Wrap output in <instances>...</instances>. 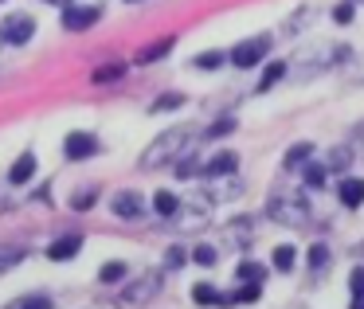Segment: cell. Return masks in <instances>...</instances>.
<instances>
[{
  "instance_id": "obj_11",
  "label": "cell",
  "mask_w": 364,
  "mask_h": 309,
  "mask_svg": "<svg viewBox=\"0 0 364 309\" xmlns=\"http://www.w3.org/2000/svg\"><path fill=\"white\" fill-rule=\"evenodd\" d=\"M32 176H36V157H32V153H24V157H20L16 165H12L9 180H12V184H28Z\"/></svg>"
},
{
  "instance_id": "obj_24",
  "label": "cell",
  "mask_w": 364,
  "mask_h": 309,
  "mask_svg": "<svg viewBox=\"0 0 364 309\" xmlns=\"http://www.w3.org/2000/svg\"><path fill=\"white\" fill-rule=\"evenodd\" d=\"M176 106H184V94H165V98H161V102H153V114L176 110Z\"/></svg>"
},
{
  "instance_id": "obj_19",
  "label": "cell",
  "mask_w": 364,
  "mask_h": 309,
  "mask_svg": "<svg viewBox=\"0 0 364 309\" xmlns=\"http://www.w3.org/2000/svg\"><path fill=\"white\" fill-rule=\"evenodd\" d=\"M294 254H298L294 246H278V251H274V270H282V274H286V270H294Z\"/></svg>"
},
{
  "instance_id": "obj_35",
  "label": "cell",
  "mask_w": 364,
  "mask_h": 309,
  "mask_svg": "<svg viewBox=\"0 0 364 309\" xmlns=\"http://www.w3.org/2000/svg\"><path fill=\"white\" fill-rule=\"evenodd\" d=\"M168 266H181V262H184V251H181V246H168Z\"/></svg>"
},
{
  "instance_id": "obj_31",
  "label": "cell",
  "mask_w": 364,
  "mask_h": 309,
  "mask_svg": "<svg viewBox=\"0 0 364 309\" xmlns=\"http://www.w3.org/2000/svg\"><path fill=\"white\" fill-rule=\"evenodd\" d=\"M231 129H235V121H231V118H223V121H215V126L208 129V134H212V137H228Z\"/></svg>"
},
{
  "instance_id": "obj_27",
  "label": "cell",
  "mask_w": 364,
  "mask_h": 309,
  "mask_svg": "<svg viewBox=\"0 0 364 309\" xmlns=\"http://www.w3.org/2000/svg\"><path fill=\"white\" fill-rule=\"evenodd\" d=\"M259 293H262V282H247L243 290L235 293V301H259Z\"/></svg>"
},
{
  "instance_id": "obj_2",
  "label": "cell",
  "mask_w": 364,
  "mask_h": 309,
  "mask_svg": "<svg viewBox=\"0 0 364 309\" xmlns=\"http://www.w3.org/2000/svg\"><path fill=\"white\" fill-rule=\"evenodd\" d=\"M267 212H270V219H278V223H286V227H301V223L309 219V204L301 196H270V204H267Z\"/></svg>"
},
{
  "instance_id": "obj_25",
  "label": "cell",
  "mask_w": 364,
  "mask_h": 309,
  "mask_svg": "<svg viewBox=\"0 0 364 309\" xmlns=\"http://www.w3.org/2000/svg\"><path fill=\"white\" fill-rule=\"evenodd\" d=\"M309 266H314V270L329 266V246H321V243H317L314 251H309Z\"/></svg>"
},
{
  "instance_id": "obj_5",
  "label": "cell",
  "mask_w": 364,
  "mask_h": 309,
  "mask_svg": "<svg viewBox=\"0 0 364 309\" xmlns=\"http://www.w3.org/2000/svg\"><path fill=\"white\" fill-rule=\"evenodd\" d=\"M98 149H102V145H98L95 134H71V137L63 141V153H67L71 161H87V157H95Z\"/></svg>"
},
{
  "instance_id": "obj_9",
  "label": "cell",
  "mask_w": 364,
  "mask_h": 309,
  "mask_svg": "<svg viewBox=\"0 0 364 309\" xmlns=\"http://www.w3.org/2000/svg\"><path fill=\"white\" fill-rule=\"evenodd\" d=\"M337 196H341V204L345 207H360L364 204V180H341V188H337Z\"/></svg>"
},
{
  "instance_id": "obj_34",
  "label": "cell",
  "mask_w": 364,
  "mask_h": 309,
  "mask_svg": "<svg viewBox=\"0 0 364 309\" xmlns=\"http://www.w3.org/2000/svg\"><path fill=\"white\" fill-rule=\"evenodd\" d=\"M196 157H184V165H176V176H192V173H196Z\"/></svg>"
},
{
  "instance_id": "obj_20",
  "label": "cell",
  "mask_w": 364,
  "mask_h": 309,
  "mask_svg": "<svg viewBox=\"0 0 364 309\" xmlns=\"http://www.w3.org/2000/svg\"><path fill=\"white\" fill-rule=\"evenodd\" d=\"M12 309H51V298L48 293H32V298H20Z\"/></svg>"
},
{
  "instance_id": "obj_12",
  "label": "cell",
  "mask_w": 364,
  "mask_h": 309,
  "mask_svg": "<svg viewBox=\"0 0 364 309\" xmlns=\"http://www.w3.org/2000/svg\"><path fill=\"white\" fill-rule=\"evenodd\" d=\"M306 157H314V145H309V141H298V145H290V149H286V161H282V165H286V168H301V165H306Z\"/></svg>"
},
{
  "instance_id": "obj_4",
  "label": "cell",
  "mask_w": 364,
  "mask_h": 309,
  "mask_svg": "<svg viewBox=\"0 0 364 309\" xmlns=\"http://www.w3.org/2000/svg\"><path fill=\"white\" fill-rule=\"evenodd\" d=\"M36 36V20L32 16H9L0 24V40L4 43H28Z\"/></svg>"
},
{
  "instance_id": "obj_17",
  "label": "cell",
  "mask_w": 364,
  "mask_h": 309,
  "mask_svg": "<svg viewBox=\"0 0 364 309\" xmlns=\"http://www.w3.org/2000/svg\"><path fill=\"white\" fill-rule=\"evenodd\" d=\"M220 63H223V51H204V55L192 59V67H200V71H215Z\"/></svg>"
},
{
  "instance_id": "obj_30",
  "label": "cell",
  "mask_w": 364,
  "mask_h": 309,
  "mask_svg": "<svg viewBox=\"0 0 364 309\" xmlns=\"http://www.w3.org/2000/svg\"><path fill=\"white\" fill-rule=\"evenodd\" d=\"M306 184H309V188L325 184V168H321V165H309V168H306Z\"/></svg>"
},
{
  "instance_id": "obj_1",
  "label": "cell",
  "mask_w": 364,
  "mask_h": 309,
  "mask_svg": "<svg viewBox=\"0 0 364 309\" xmlns=\"http://www.w3.org/2000/svg\"><path fill=\"white\" fill-rule=\"evenodd\" d=\"M184 141H188V129H168V134H161L157 141L141 153V168H161L165 161H176V153L184 149Z\"/></svg>"
},
{
  "instance_id": "obj_13",
  "label": "cell",
  "mask_w": 364,
  "mask_h": 309,
  "mask_svg": "<svg viewBox=\"0 0 364 309\" xmlns=\"http://www.w3.org/2000/svg\"><path fill=\"white\" fill-rule=\"evenodd\" d=\"M157 282H161L157 274H145V278H141V290H126V301H145V298H153V293H157Z\"/></svg>"
},
{
  "instance_id": "obj_28",
  "label": "cell",
  "mask_w": 364,
  "mask_h": 309,
  "mask_svg": "<svg viewBox=\"0 0 364 309\" xmlns=\"http://www.w3.org/2000/svg\"><path fill=\"white\" fill-rule=\"evenodd\" d=\"M192 259H196L200 266H215V259H220V254H215L212 246H196V251H192Z\"/></svg>"
},
{
  "instance_id": "obj_23",
  "label": "cell",
  "mask_w": 364,
  "mask_h": 309,
  "mask_svg": "<svg viewBox=\"0 0 364 309\" xmlns=\"http://www.w3.org/2000/svg\"><path fill=\"white\" fill-rule=\"evenodd\" d=\"M192 298H196L200 305H212V301H223V298H220V293H215V290H212V286H208V282H200L196 290H192Z\"/></svg>"
},
{
  "instance_id": "obj_10",
  "label": "cell",
  "mask_w": 364,
  "mask_h": 309,
  "mask_svg": "<svg viewBox=\"0 0 364 309\" xmlns=\"http://www.w3.org/2000/svg\"><path fill=\"white\" fill-rule=\"evenodd\" d=\"M235 165H239L235 153H215V157L204 165V173L208 176H223V173H235Z\"/></svg>"
},
{
  "instance_id": "obj_6",
  "label": "cell",
  "mask_w": 364,
  "mask_h": 309,
  "mask_svg": "<svg viewBox=\"0 0 364 309\" xmlns=\"http://www.w3.org/2000/svg\"><path fill=\"white\" fill-rule=\"evenodd\" d=\"M98 16H102V9H71V4H67L63 9V28L67 32H82V28L98 24Z\"/></svg>"
},
{
  "instance_id": "obj_18",
  "label": "cell",
  "mask_w": 364,
  "mask_h": 309,
  "mask_svg": "<svg viewBox=\"0 0 364 309\" xmlns=\"http://www.w3.org/2000/svg\"><path fill=\"white\" fill-rule=\"evenodd\" d=\"M98 278H102V282H122V278H126V262H106V266L98 270Z\"/></svg>"
},
{
  "instance_id": "obj_38",
  "label": "cell",
  "mask_w": 364,
  "mask_h": 309,
  "mask_svg": "<svg viewBox=\"0 0 364 309\" xmlns=\"http://www.w3.org/2000/svg\"><path fill=\"white\" fill-rule=\"evenodd\" d=\"M129 4H134V0H129Z\"/></svg>"
},
{
  "instance_id": "obj_15",
  "label": "cell",
  "mask_w": 364,
  "mask_h": 309,
  "mask_svg": "<svg viewBox=\"0 0 364 309\" xmlns=\"http://www.w3.org/2000/svg\"><path fill=\"white\" fill-rule=\"evenodd\" d=\"M153 207H157V215H176V207H181V200L173 196V192H157V200H153Z\"/></svg>"
},
{
  "instance_id": "obj_21",
  "label": "cell",
  "mask_w": 364,
  "mask_h": 309,
  "mask_svg": "<svg viewBox=\"0 0 364 309\" xmlns=\"http://www.w3.org/2000/svg\"><path fill=\"white\" fill-rule=\"evenodd\" d=\"M20 259H24V251H16V246H0V274H4V270H12Z\"/></svg>"
},
{
  "instance_id": "obj_14",
  "label": "cell",
  "mask_w": 364,
  "mask_h": 309,
  "mask_svg": "<svg viewBox=\"0 0 364 309\" xmlns=\"http://www.w3.org/2000/svg\"><path fill=\"white\" fill-rule=\"evenodd\" d=\"M173 51V36H165L161 43H153V48H145L141 55H137V63H153V59H161V55H168Z\"/></svg>"
},
{
  "instance_id": "obj_32",
  "label": "cell",
  "mask_w": 364,
  "mask_h": 309,
  "mask_svg": "<svg viewBox=\"0 0 364 309\" xmlns=\"http://www.w3.org/2000/svg\"><path fill=\"white\" fill-rule=\"evenodd\" d=\"M333 20H337V24H348V20H353V4H337V9H333Z\"/></svg>"
},
{
  "instance_id": "obj_3",
  "label": "cell",
  "mask_w": 364,
  "mask_h": 309,
  "mask_svg": "<svg viewBox=\"0 0 364 309\" xmlns=\"http://www.w3.org/2000/svg\"><path fill=\"white\" fill-rule=\"evenodd\" d=\"M267 51H270V36H255V40L231 48V63H235V67H259Z\"/></svg>"
},
{
  "instance_id": "obj_36",
  "label": "cell",
  "mask_w": 364,
  "mask_h": 309,
  "mask_svg": "<svg viewBox=\"0 0 364 309\" xmlns=\"http://www.w3.org/2000/svg\"><path fill=\"white\" fill-rule=\"evenodd\" d=\"M43 4H63V9H67V4H71V0H43Z\"/></svg>"
},
{
  "instance_id": "obj_8",
  "label": "cell",
  "mask_w": 364,
  "mask_h": 309,
  "mask_svg": "<svg viewBox=\"0 0 364 309\" xmlns=\"http://www.w3.org/2000/svg\"><path fill=\"white\" fill-rule=\"evenodd\" d=\"M141 212H145V204H141L137 192H118V196H114V215H122V219H137Z\"/></svg>"
},
{
  "instance_id": "obj_33",
  "label": "cell",
  "mask_w": 364,
  "mask_h": 309,
  "mask_svg": "<svg viewBox=\"0 0 364 309\" xmlns=\"http://www.w3.org/2000/svg\"><path fill=\"white\" fill-rule=\"evenodd\" d=\"M95 200H98V196H95V192H82V196H79V200H71V207H79V212H87V207H90V204H95Z\"/></svg>"
},
{
  "instance_id": "obj_26",
  "label": "cell",
  "mask_w": 364,
  "mask_h": 309,
  "mask_svg": "<svg viewBox=\"0 0 364 309\" xmlns=\"http://www.w3.org/2000/svg\"><path fill=\"white\" fill-rule=\"evenodd\" d=\"M348 290H353V298H364V266H356L348 274Z\"/></svg>"
},
{
  "instance_id": "obj_16",
  "label": "cell",
  "mask_w": 364,
  "mask_h": 309,
  "mask_svg": "<svg viewBox=\"0 0 364 309\" xmlns=\"http://www.w3.org/2000/svg\"><path fill=\"white\" fill-rule=\"evenodd\" d=\"M239 278L243 282H267V266H259V262H239Z\"/></svg>"
},
{
  "instance_id": "obj_37",
  "label": "cell",
  "mask_w": 364,
  "mask_h": 309,
  "mask_svg": "<svg viewBox=\"0 0 364 309\" xmlns=\"http://www.w3.org/2000/svg\"><path fill=\"white\" fill-rule=\"evenodd\" d=\"M353 309H364V298H356V301H353Z\"/></svg>"
},
{
  "instance_id": "obj_7",
  "label": "cell",
  "mask_w": 364,
  "mask_h": 309,
  "mask_svg": "<svg viewBox=\"0 0 364 309\" xmlns=\"http://www.w3.org/2000/svg\"><path fill=\"white\" fill-rule=\"evenodd\" d=\"M79 246H82V235H63V239H55V243L48 246V259L51 262H67V259L79 254Z\"/></svg>"
},
{
  "instance_id": "obj_29",
  "label": "cell",
  "mask_w": 364,
  "mask_h": 309,
  "mask_svg": "<svg viewBox=\"0 0 364 309\" xmlns=\"http://www.w3.org/2000/svg\"><path fill=\"white\" fill-rule=\"evenodd\" d=\"M122 71H126V67H98V71H95V82H110V79H122Z\"/></svg>"
},
{
  "instance_id": "obj_22",
  "label": "cell",
  "mask_w": 364,
  "mask_h": 309,
  "mask_svg": "<svg viewBox=\"0 0 364 309\" xmlns=\"http://www.w3.org/2000/svg\"><path fill=\"white\" fill-rule=\"evenodd\" d=\"M282 75H286V63H270L267 75H262V82H259V90H270L278 79H282Z\"/></svg>"
}]
</instances>
